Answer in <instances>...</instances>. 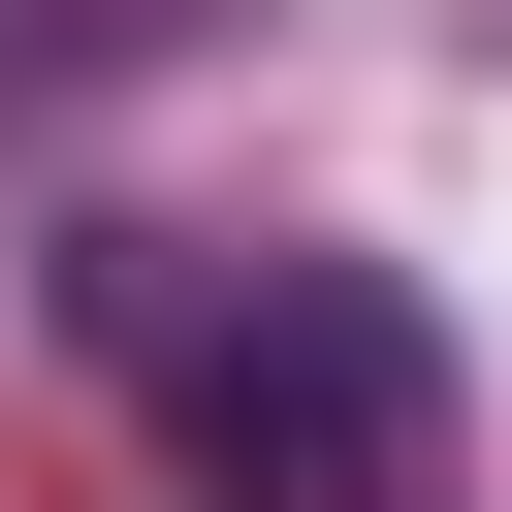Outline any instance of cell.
<instances>
[{
	"mask_svg": "<svg viewBox=\"0 0 512 512\" xmlns=\"http://www.w3.org/2000/svg\"><path fill=\"white\" fill-rule=\"evenodd\" d=\"M64 320L160 384L192 512H448V320L384 256H192V224H96Z\"/></svg>",
	"mask_w": 512,
	"mask_h": 512,
	"instance_id": "obj_1",
	"label": "cell"
}]
</instances>
